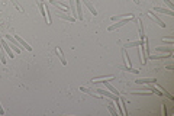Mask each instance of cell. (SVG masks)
I'll use <instances>...</instances> for the list:
<instances>
[{"label": "cell", "instance_id": "1", "mask_svg": "<svg viewBox=\"0 0 174 116\" xmlns=\"http://www.w3.org/2000/svg\"><path fill=\"white\" fill-rule=\"evenodd\" d=\"M134 19V16H129V17H125V19H122V21H119V22H116V23H113V25H110L108 28V31L109 32H113V31H116V29H119V28H122V26H125L126 23L129 22V21H132Z\"/></svg>", "mask_w": 174, "mask_h": 116}, {"label": "cell", "instance_id": "2", "mask_svg": "<svg viewBox=\"0 0 174 116\" xmlns=\"http://www.w3.org/2000/svg\"><path fill=\"white\" fill-rule=\"evenodd\" d=\"M6 39L10 42V47H12V50H13V52H15V54H21L22 47H21V44L17 42L16 39L12 38V35H6Z\"/></svg>", "mask_w": 174, "mask_h": 116}, {"label": "cell", "instance_id": "3", "mask_svg": "<svg viewBox=\"0 0 174 116\" xmlns=\"http://www.w3.org/2000/svg\"><path fill=\"white\" fill-rule=\"evenodd\" d=\"M102 97H108V99H110V100H116L119 96L118 94H115V93H112V92H109V90H104V88H97L96 90Z\"/></svg>", "mask_w": 174, "mask_h": 116}, {"label": "cell", "instance_id": "4", "mask_svg": "<svg viewBox=\"0 0 174 116\" xmlns=\"http://www.w3.org/2000/svg\"><path fill=\"white\" fill-rule=\"evenodd\" d=\"M0 45L3 47V50H5V52H6V54H7V55H9V57H10V58H15V52L12 51L10 45L7 44V41H6V39L0 38Z\"/></svg>", "mask_w": 174, "mask_h": 116}, {"label": "cell", "instance_id": "5", "mask_svg": "<svg viewBox=\"0 0 174 116\" xmlns=\"http://www.w3.org/2000/svg\"><path fill=\"white\" fill-rule=\"evenodd\" d=\"M148 16L151 17L152 21H155L158 26H161V28H165V22H163V21H161V19H160V17L155 15V12H151V10H149V12H148Z\"/></svg>", "mask_w": 174, "mask_h": 116}, {"label": "cell", "instance_id": "6", "mask_svg": "<svg viewBox=\"0 0 174 116\" xmlns=\"http://www.w3.org/2000/svg\"><path fill=\"white\" fill-rule=\"evenodd\" d=\"M76 2V10H77V19L83 21L84 19V15H83V9H81V2L80 0H74Z\"/></svg>", "mask_w": 174, "mask_h": 116}, {"label": "cell", "instance_id": "7", "mask_svg": "<svg viewBox=\"0 0 174 116\" xmlns=\"http://www.w3.org/2000/svg\"><path fill=\"white\" fill-rule=\"evenodd\" d=\"M155 81H157V78L152 77V78H138V80H135V83L139 86V84H155Z\"/></svg>", "mask_w": 174, "mask_h": 116}, {"label": "cell", "instance_id": "8", "mask_svg": "<svg viewBox=\"0 0 174 116\" xmlns=\"http://www.w3.org/2000/svg\"><path fill=\"white\" fill-rule=\"evenodd\" d=\"M15 39H16L17 42L21 44V47H23V48H25L26 51H32V47H31V45L28 44V42L25 41V39H22L21 36H19V35H15Z\"/></svg>", "mask_w": 174, "mask_h": 116}, {"label": "cell", "instance_id": "9", "mask_svg": "<svg viewBox=\"0 0 174 116\" xmlns=\"http://www.w3.org/2000/svg\"><path fill=\"white\" fill-rule=\"evenodd\" d=\"M57 16L60 17V19H64V21H68V22L74 23L77 21V19H74V17L71 16V15H68V13H62V12H60V13H57Z\"/></svg>", "mask_w": 174, "mask_h": 116}, {"label": "cell", "instance_id": "10", "mask_svg": "<svg viewBox=\"0 0 174 116\" xmlns=\"http://www.w3.org/2000/svg\"><path fill=\"white\" fill-rule=\"evenodd\" d=\"M55 54H57V57L60 58V61L62 62V65H67V60H65V57H64V52H62V50L61 48H55Z\"/></svg>", "mask_w": 174, "mask_h": 116}, {"label": "cell", "instance_id": "11", "mask_svg": "<svg viewBox=\"0 0 174 116\" xmlns=\"http://www.w3.org/2000/svg\"><path fill=\"white\" fill-rule=\"evenodd\" d=\"M138 31H139V39H145V29L141 19H138Z\"/></svg>", "mask_w": 174, "mask_h": 116}, {"label": "cell", "instance_id": "12", "mask_svg": "<svg viewBox=\"0 0 174 116\" xmlns=\"http://www.w3.org/2000/svg\"><path fill=\"white\" fill-rule=\"evenodd\" d=\"M115 76H108V77H97V78H92V83L93 84H97V83H102V81H104V80H108V81H110V80H113Z\"/></svg>", "mask_w": 174, "mask_h": 116}, {"label": "cell", "instance_id": "13", "mask_svg": "<svg viewBox=\"0 0 174 116\" xmlns=\"http://www.w3.org/2000/svg\"><path fill=\"white\" fill-rule=\"evenodd\" d=\"M144 42V39H139V41H132V42H126L125 44V50H128V48H134V47H139V45Z\"/></svg>", "mask_w": 174, "mask_h": 116}, {"label": "cell", "instance_id": "14", "mask_svg": "<svg viewBox=\"0 0 174 116\" xmlns=\"http://www.w3.org/2000/svg\"><path fill=\"white\" fill-rule=\"evenodd\" d=\"M108 109H109V112L112 113V116H118V110H116V107H115V105H113V100L109 99V102H108Z\"/></svg>", "mask_w": 174, "mask_h": 116}, {"label": "cell", "instance_id": "15", "mask_svg": "<svg viewBox=\"0 0 174 116\" xmlns=\"http://www.w3.org/2000/svg\"><path fill=\"white\" fill-rule=\"evenodd\" d=\"M129 16H134L132 13H126V15H118V16H112L110 17V21L112 22H119L122 19H125V17H129Z\"/></svg>", "mask_w": 174, "mask_h": 116}, {"label": "cell", "instance_id": "16", "mask_svg": "<svg viewBox=\"0 0 174 116\" xmlns=\"http://www.w3.org/2000/svg\"><path fill=\"white\" fill-rule=\"evenodd\" d=\"M83 2H84V5H86L87 7L90 9V12H92L93 16H97V10H96V7H94L92 3H90V0H83Z\"/></svg>", "mask_w": 174, "mask_h": 116}, {"label": "cell", "instance_id": "17", "mask_svg": "<svg viewBox=\"0 0 174 116\" xmlns=\"http://www.w3.org/2000/svg\"><path fill=\"white\" fill-rule=\"evenodd\" d=\"M68 9H70V13L71 16L77 19V10H76V5H74V0H70V6H68Z\"/></svg>", "mask_w": 174, "mask_h": 116}, {"label": "cell", "instance_id": "18", "mask_svg": "<svg viewBox=\"0 0 174 116\" xmlns=\"http://www.w3.org/2000/svg\"><path fill=\"white\" fill-rule=\"evenodd\" d=\"M173 54L168 52V54H165V55H149L148 57V60H164V58H171Z\"/></svg>", "mask_w": 174, "mask_h": 116}, {"label": "cell", "instance_id": "19", "mask_svg": "<svg viewBox=\"0 0 174 116\" xmlns=\"http://www.w3.org/2000/svg\"><path fill=\"white\" fill-rule=\"evenodd\" d=\"M154 10L155 12H160V13H165V15H170V16H173L174 12L171 9H164V7H154Z\"/></svg>", "mask_w": 174, "mask_h": 116}, {"label": "cell", "instance_id": "20", "mask_svg": "<svg viewBox=\"0 0 174 116\" xmlns=\"http://www.w3.org/2000/svg\"><path fill=\"white\" fill-rule=\"evenodd\" d=\"M102 83H103L104 86H106V88H108L109 92H112V93H115V94H118V96H119V92H118V90H116V88H115L113 86H112V84L109 83L108 80H104V81H102Z\"/></svg>", "mask_w": 174, "mask_h": 116}, {"label": "cell", "instance_id": "21", "mask_svg": "<svg viewBox=\"0 0 174 116\" xmlns=\"http://www.w3.org/2000/svg\"><path fill=\"white\" fill-rule=\"evenodd\" d=\"M122 55H123V61H125V67H130V60H129V55H128V52H126V50H125V48L122 50Z\"/></svg>", "mask_w": 174, "mask_h": 116}, {"label": "cell", "instance_id": "22", "mask_svg": "<svg viewBox=\"0 0 174 116\" xmlns=\"http://www.w3.org/2000/svg\"><path fill=\"white\" fill-rule=\"evenodd\" d=\"M113 102L116 103V107H118V113H119V115H125V113H123V109H122V103H120L119 97H118L116 100H113Z\"/></svg>", "mask_w": 174, "mask_h": 116}, {"label": "cell", "instance_id": "23", "mask_svg": "<svg viewBox=\"0 0 174 116\" xmlns=\"http://www.w3.org/2000/svg\"><path fill=\"white\" fill-rule=\"evenodd\" d=\"M155 51H157V52H167V54L171 52V54H173V48H171V47H170V48H165V47H163V48H161V47H157Z\"/></svg>", "mask_w": 174, "mask_h": 116}, {"label": "cell", "instance_id": "24", "mask_svg": "<svg viewBox=\"0 0 174 116\" xmlns=\"http://www.w3.org/2000/svg\"><path fill=\"white\" fill-rule=\"evenodd\" d=\"M120 103H122V109H123V113L125 115H128V103H126V100L123 99V97H119Z\"/></svg>", "mask_w": 174, "mask_h": 116}, {"label": "cell", "instance_id": "25", "mask_svg": "<svg viewBox=\"0 0 174 116\" xmlns=\"http://www.w3.org/2000/svg\"><path fill=\"white\" fill-rule=\"evenodd\" d=\"M132 94L135 96H151L152 93H149V90H144V92H130Z\"/></svg>", "mask_w": 174, "mask_h": 116}, {"label": "cell", "instance_id": "26", "mask_svg": "<svg viewBox=\"0 0 174 116\" xmlns=\"http://www.w3.org/2000/svg\"><path fill=\"white\" fill-rule=\"evenodd\" d=\"M5 50H3V47L0 45V61H2V64H6V58H5Z\"/></svg>", "mask_w": 174, "mask_h": 116}, {"label": "cell", "instance_id": "27", "mask_svg": "<svg viewBox=\"0 0 174 116\" xmlns=\"http://www.w3.org/2000/svg\"><path fill=\"white\" fill-rule=\"evenodd\" d=\"M163 42H164V44H167L168 47H173V45H174V39L171 38V36H168V38H163Z\"/></svg>", "mask_w": 174, "mask_h": 116}, {"label": "cell", "instance_id": "28", "mask_svg": "<svg viewBox=\"0 0 174 116\" xmlns=\"http://www.w3.org/2000/svg\"><path fill=\"white\" fill-rule=\"evenodd\" d=\"M123 70H125V71H128V73H134V74H139V70H135V68H132V67H125Z\"/></svg>", "mask_w": 174, "mask_h": 116}, {"label": "cell", "instance_id": "29", "mask_svg": "<svg viewBox=\"0 0 174 116\" xmlns=\"http://www.w3.org/2000/svg\"><path fill=\"white\" fill-rule=\"evenodd\" d=\"M10 2H12V3H13V5H15V7H16L17 10H19V12H22V13H23V9H22V6L19 5V3H17V0H10Z\"/></svg>", "mask_w": 174, "mask_h": 116}, {"label": "cell", "instance_id": "30", "mask_svg": "<svg viewBox=\"0 0 174 116\" xmlns=\"http://www.w3.org/2000/svg\"><path fill=\"white\" fill-rule=\"evenodd\" d=\"M164 3H165L167 6H168V9H171V10L174 9V5L171 3V2H170V0H164Z\"/></svg>", "mask_w": 174, "mask_h": 116}, {"label": "cell", "instance_id": "31", "mask_svg": "<svg viewBox=\"0 0 174 116\" xmlns=\"http://www.w3.org/2000/svg\"><path fill=\"white\" fill-rule=\"evenodd\" d=\"M80 92H83V93H90V88H87V87H84V86H81V87H80Z\"/></svg>", "mask_w": 174, "mask_h": 116}, {"label": "cell", "instance_id": "32", "mask_svg": "<svg viewBox=\"0 0 174 116\" xmlns=\"http://www.w3.org/2000/svg\"><path fill=\"white\" fill-rule=\"evenodd\" d=\"M0 115H5V109L2 107V105H0Z\"/></svg>", "mask_w": 174, "mask_h": 116}, {"label": "cell", "instance_id": "33", "mask_svg": "<svg viewBox=\"0 0 174 116\" xmlns=\"http://www.w3.org/2000/svg\"><path fill=\"white\" fill-rule=\"evenodd\" d=\"M134 3H135V5H139V0H134Z\"/></svg>", "mask_w": 174, "mask_h": 116}, {"label": "cell", "instance_id": "34", "mask_svg": "<svg viewBox=\"0 0 174 116\" xmlns=\"http://www.w3.org/2000/svg\"><path fill=\"white\" fill-rule=\"evenodd\" d=\"M2 23H3V22H0V26H2Z\"/></svg>", "mask_w": 174, "mask_h": 116}]
</instances>
